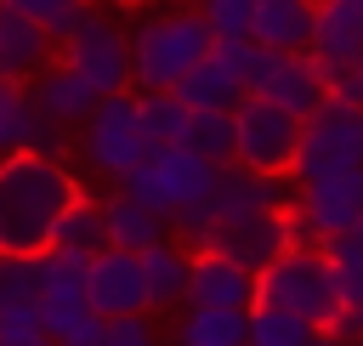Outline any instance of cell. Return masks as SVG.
I'll return each mask as SVG.
<instances>
[{
	"label": "cell",
	"instance_id": "cell-1",
	"mask_svg": "<svg viewBox=\"0 0 363 346\" xmlns=\"http://www.w3.org/2000/svg\"><path fill=\"white\" fill-rule=\"evenodd\" d=\"M79 176L62 159L45 153H6L0 159V250L11 255H40L57 238V221L79 199Z\"/></svg>",
	"mask_w": 363,
	"mask_h": 346
},
{
	"label": "cell",
	"instance_id": "cell-2",
	"mask_svg": "<svg viewBox=\"0 0 363 346\" xmlns=\"http://www.w3.org/2000/svg\"><path fill=\"white\" fill-rule=\"evenodd\" d=\"M216 170H221V164H210V159H199L193 147L170 142V147H153L136 170H125L119 187H125L130 199H142L147 210H159V216L176 227L182 244H199L204 227L216 221V216H210Z\"/></svg>",
	"mask_w": 363,
	"mask_h": 346
},
{
	"label": "cell",
	"instance_id": "cell-3",
	"mask_svg": "<svg viewBox=\"0 0 363 346\" xmlns=\"http://www.w3.org/2000/svg\"><path fill=\"white\" fill-rule=\"evenodd\" d=\"M210 45H216V34H210L204 11H187V6L153 11V17L130 34V85H142V91H170Z\"/></svg>",
	"mask_w": 363,
	"mask_h": 346
},
{
	"label": "cell",
	"instance_id": "cell-4",
	"mask_svg": "<svg viewBox=\"0 0 363 346\" xmlns=\"http://www.w3.org/2000/svg\"><path fill=\"white\" fill-rule=\"evenodd\" d=\"M357 164H363V108L329 96L318 113H306L289 176H295V187H306V182H318V176L357 170Z\"/></svg>",
	"mask_w": 363,
	"mask_h": 346
},
{
	"label": "cell",
	"instance_id": "cell-5",
	"mask_svg": "<svg viewBox=\"0 0 363 346\" xmlns=\"http://www.w3.org/2000/svg\"><path fill=\"white\" fill-rule=\"evenodd\" d=\"M255 301L261 306H284V312L306 318L312 329H329L340 318L335 289H329V267H323L318 250H289V255L267 261L255 272Z\"/></svg>",
	"mask_w": 363,
	"mask_h": 346
},
{
	"label": "cell",
	"instance_id": "cell-6",
	"mask_svg": "<svg viewBox=\"0 0 363 346\" xmlns=\"http://www.w3.org/2000/svg\"><path fill=\"white\" fill-rule=\"evenodd\" d=\"M57 51H62V62H68L74 74H85L102 96L130 91V34H125L108 11L85 6V11L74 17V28L57 40Z\"/></svg>",
	"mask_w": 363,
	"mask_h": 346
},
{
	"label": "cell",
	"instance_id": "cell-7",
	"mask_svg": "<svg viewBox=\"0 0 363 346\" xmlns=\"http://www.w3.org/2000/svg\"><path fill=\"white\" fill-rule=\"evenodd\" d=\"M244 96H267L278 108H289L295 119L318 113L329 102V74L312 51H267L255 45L250 57V74H244Z\"/></svg>",
	"mask_w": 363,
	"mask_h": 346
},
{
	"label": "cell",
	"instance_id": "cell-8",
	"mask_svg": "<svg viewBox=\"0 0 363 346\" xmlns=\"http://www.w3.org/2000/svg\"><path fill=\"white\" fill-rule=\"evenodd\" d=\"M301 125L289 108L267 102V96H244L233 108V164L244 170H289L295 147H301Z\"/></svg>",
	"mask_w": 363,
	"mask_h": 346
},
{
	"label": "cell",
	"instance_id": "cell-9",
	"mask_svg": "<svg viewBox=\"0 0 363 346\" xmlns=\"http://www.w3.org/2000/svg\"><path fill=\"white\" fill-rule=\"evenodd\" d=\"M79 147H85L91 170H96V176H108V182H119L125 170H136V164L153 153V142H147V136H142V125H136V96H130V91L102 96V102H96V113L85 119Z\"/></svg>",
	"mask_w": 363,
	"mask_h": 346
},
{
	"label": "cell",
	"instance_id": "cell-10",
	"mask_svg": "<svg viewBox=\"0 0 363 346\" xmlns=\"http://www.w3.org/2000/svg\"><path fill=\"white\" fill-rule=\"evenodd\" d=\"M85 295L96 318H125V312H147V284H142V255L102 244L85 267Z\"/></svg>",
	"mask_w": 363,
	"mask_h": 346
},
{
	"label": "cell",
	"instance_id": "cell-11",
	"mask_svg": "<svg viewBox=\"0 0 363 346\" xmlns=\"http://www.w3.org/2000/svg\"><path fill=\"white\" fill-rule=\"evenodd\" d=\"M85 267L91 255L79 250H45V289H40V323L51 340H62L68 329H79L91 318V295H85Z\"/></svg>",
	"mask_w": 363,
	"mask_h": 346
},
{
	"label": "cell",
	"instance_id": "cell-12",
	"mask_svg": "<svg viewBox=\"0 0 363 346\" xmlns=\"http://www.w3.org/2000/svg\"><path fill=\"white\" fill-rule=\"evenodd\" d=\"M295 210H301L312 244H318V238H335V233H352L357 216H363V164L295 187Z\"/></svg>",
	"mask_w": 363,
	"mask_h": 346
},
{
	"label": "cell",
	"instance_id": "cell-13",
	"mask_svg": "<svg viewBox=\"0 0 363 346\" xmlns=\"http://www.w3.org/2000/svg\"><path fill=\"white\" fill-rule=\"evenodd\" d=\"M199 244H210V250L244 261L250 272H261L267 261L289 255V244H284V204L278 210H255V216H233V221H210Z\"/></svg>",
	"mask_w": 363,
	"mask_h": 346
},
{
	"label": "cell",
	"instance_id": "cell-14",
	"mask_svg": "<svg viewBox=\"0 0 363 346\" xmlns=\"http://www.w3.org/2000/svg\"><path fill=\"white\" fill-rule=\"evenodd\" d=\"M193 250V267H187V306H238L250 312L255 306V272L210 244H187Z\"/></svg>",
	"mask_w": 363,
	"mask_h": 346
},
{
	"label": "cell",
	"instance_id": "cell-15",
	"mask_svg": "<svg viewBox=\"0 0 363 346\" xmlns=\"http://www.w3.org/2000/svg\"><path fill=\"white\" fill-rule=\"evenodd\" d=\"M28 96H34V108H40L45 119H57V125H85V119L96 113V102H102V91H96L85 74H74L68 62H45V68L28 79Z\"/></svg>",
	"mask_w": 363,
	"mask_h": 346
},
{
	"label": "cell",
	"instance_id": "cell-16",
	"mask_svg": "<svg viewBox=\"0 0 363 346\" xmlns=\"http://www.w3.org/2000/svg\"><path fill=\"white\" fill-rule=\"evenodd\" d=\"M323 74L346 68L363 57V0H318V17H312V45H306Z\"/></svg>",
	"mask_w": 363,
	"mask_h": 346
},
{
	"label": "cell",
	"instance_id": "cell-17",
	"mask_svg": "<svg viewBox=\"0 0 363 346\" xmlns=\"http://www.w3.org/2000/svg\"><path fill=\"white\" fill-rule=\"evenodd\" d=\"M57 40L45 34V23H34L28 11L0 0V79H34L51 62Z\"/></svg>",
	"mask_w": 363,
	"mask_h": 346
},
{
	"label": "cell",
	"instance_id": "cell-18",
	"mask_svg": "<svg viewBox=\"0 0 363 346\" xmlns=\"http://www.w3.org/2000/svg\"><path fill=\"white\" fill-rule=\"evenodd\" d=\"M187 267H193V250L182 238H159L142 250V284H147V312H182L187 306Z\"/></svg>",
	"mask_w": 363,
	"mask_h": 346
},
{
	"label": "cell",
	"instance_id": "cell-19",
	"mask_svg": "<svg viewBox=\"0 0 363 346\" xmlns=\"http://www.w3.org/2000/svg\"><path fill=\"white\" fill-rule=\"evenodd\" d=\"M170 91H176L193 113H199V108H221V113H233V108L244 102V74H238L227 57L204 51V57H199V62H193V68L170 85Z\"/></svg>",
	"mask_w": 363,
	"mask_h": 346
},
{
	"label": "cell",
	"instance_id": "cell-20",
	"mask_svg": "<svg viewBox=\"0 0 363 346\" xmlns=\"http://www.w3.org/2000/svg\"><path fill=\"white\" fill-rule=\"evenodd\" d=\"M312 17H318V0H255L250 40L267 45V51H306L312 45Z\"/></svg>",
	"mask_w": 363,
	"mask_h": 346
},
{
	"label": "cell",
	"instance_id": "cell-21",
	"mask_svg": "<svg viewBox=\"0 0 363 346\" xmlns=\"http://www.w3.org/2000/svg\"><path fill=\"white\" fill-rule=\"evenodd\" d=\"M102 227H108V244H119V250H147V244H159V238H170V221L159 216V210H147L142 199H130L125 187L113 193V199H102Z\"/></svg>",
	"mask_w": 363,
	"mask_h": 346
},
{
	"label": "cell",
	"instance_id": "cell-22",
	"mask_svg": "<svg viewBox=\"0 0 363 346\" xmlns=\"http://www.w3.org/2000/svg\"><path fill=\"white\" fill-rule=\"evenodd\" d=\"M40 289H45V250L40 255L0 250V318L23 312V306H40Z\"/></svg>",
	"mask_w": 363,
	"mask_h": 346
},
{
	"label": "cell",
	"instance_id": "cell-23",
	"mask_svg": "<svg viewBox=\"0 0 363 346\" xmlns=\"http://www.w3.org/2000/svg\"><path fill=\"white\" fill-rule=\"evenodd\" d=\"M40 130V108L28 96V79H0V159L23 153Z\"/></svg>",
	"mask_w": 363,
	"mask_h": 346
},
{
	"label": "cell",
	"instance_id": "cell-24",
	"mask_svg": "<svg viewBox=\"0 0 363 346\" xmlns=\"http://www.w3.org/2000/svg\"><path fill=\"white\" fill-rule=\"evenodd\" d=\"M187 119H193V108H187L176 91H142V96H136V125H142V136H147L153 147L182 142Z\"/></svg>",
	"mask_w": 363,
	"mask_h": 346
},
{
	"label": "cell",
	"instance_id": "cell-25",
	"mask_svg": "<svg viewBox=\"0 0 363 346\" xmlns=\"http://www.w3.org/2000/svg\"><path fill=\"white\" fill-rule=\"evenodd\" d=\"M182 147H193V153L210 159V164H233V113L199 108V113L187 119V130H182Z\"/></svg>",
	"mask_w": 363,
	"mask_h": 346
},
{
	"label": "cell",
	"instance_id": "cell-26",
	"mask_svg": "<svg viewBox=\"0 0 363 346\" xmlns=\"http://www.w3.org/2000/svg\"><path fill=\"white\" fill-rule=\"evenodd\" d=\"M57 250H79V255H96L102 244H108V227H102V204H91L85 193L68 204V216L57 221V238H51Z\"/></svg>",
	"mask_w": 363,
	"mask_h": 346
},
{
	"label": "cell",
	"instance_id": "cell-27",
	"mask_svg": "<svg viewBox=\"0 0 363 346\" xmlns=\"http://www.w3.org/2000/svg\"><path fill=\"white\" fill-rule=\"evenodd\" d=\"M312 340V323L284 312V306H250V346H306Z\"/></svg>",
	"mask_w": 363,
	"mask_h": 346
},
{
	"label": "cell",
	"instance_id": "cell-28",
	"mask_svg": "<svg viewBox=\"0 0 363 346\" xmlns=\"http://www.w3.org/2000/svg\"><path fill=\"white\" fill-rule=\"evenodd\" d=\"M210 34H227V40H250V23H255V0H199Z\"/></svg>",
	"mask_w": 363,
	"mask_h": 346
},
{
	"label": "cell",
	"instance_id": "cell-29",
	"mask_svg": "<svg viewBox=\"0 0 363 346\" xmlns=\"http://www.w3.org/2000/svg\"><path fill=\"white\" fill-rule=\"evenodd\" d=\"M323 267H329L335 306H340V312L363 306V255H323Z\"/></svg>",
	"mask_w": 363,
	"mask_h": 346
},
{
	"label": "cell",
	"instance_id": "cell-30",
	"mask_svg": "<svg viewBox=\"0 0 363 346\" xmlns=\"http://www.w3.org/2000/svg\"><path fill=\"white\" fill-rule=\"evenodd\" d=\"M6 6H17V11H28L34 23H45V34L51 40H62L68 28H74V17L91 6V0H6Z\"/></svg>",
	"mask_w": 363,
	"mask_h": 346
},
{
	"label": "cell",
	"instance_id": "cell-31",
	"mask_svg": "<svg viewBox=\"0 0 363 346\" xmlns=\"http://www.w3.org/2000/svg\"><path fill=\"white\" fill-rule=\"evenodd\" d=\"M102 346H159V335H153V312L102 318Z\"/></svg>",
	"mask_w": 363,
	"mask_h": 346
},
{
	"label": "cell",
	"instance_id": "cell-32",
	"mask_svg": "<svg viewBox=\"0 0 363 346\" xmlns=\"http://www.w3.org/2000/svg\"><path fill=\"white\" fill-rule=\"evenodd\" d=\"M329 96H340V102H357V108H363V57L329 74Z\"/></svg>",
	"mask_w": 363,
	"mask_h": 346
},
{
	"label": "cell",
	"instance_id": "cell-33",
	"mask_svg": "<svg viewBox=\"0 0 363 346\" xmlns=\"http://www.w3.org/2000/svg\"><path fill=\"white\" fill-rule=\"evenodd\" d=\"M57 346H102V318H96V312H91V318H85V323H79V329H68V335H62V340H57Z\"/></svg>",
	"mask_w": 363,
	"mask_h": 346
},
{
	"label": "cell",
	"instance_id": "cell-34",
	"mask_svg": "<svg viewBox=\"0 0 363 346\" xmlns=\"http://www.w3.org/2000/svg\"><path fill=\"white\" fill-rule=\"evenodd\" d=\"M306 346H352V340H346V335H335V329H312V340H306Z\"/></svg>",
	"mask_w": 363,
	"mask_h": 346
},
{
	"label": "cell",
	"instance_id": "cell-35",
	"mask_svg": "<svg viewBox=\"0 0 363 346\" xmlns=\"http://www.w3.org/2000/svg\"><path fill=\"white\" fill-rule=\"evenodd\" d=\"M6 346H57L51 335H28V340H6Z\"/></svg>",
	"mask_w": 363,
	"mask_h": 346
},
{
	"label": "cell",
	"instance_id": "cell-36",
	"mask_svg": "<svg viewBox=\"0 0 363 346\" xmlns=\"http://www.w3.org/2000/svg\"><path fill=\"white\" fill-rule=\"evenodd\" d=\"M352 238H357V244H363V216H357V227H352Z\"/></svg>",
	"mask_w": 363,
	"mask_h": 346
},
{
	"label": "cell",
	"instance_id": "cell-37",
	"mask_svg": "<svg viewBox=\"0 0 363 346\" xmlns=\"http://www.w3.org/2000/svg\"><path fill=\"white\" fill-rule=\"evenodd\" d=\"M0 346H6V340H0Z\"/></svg>",
	"mask_w": 363,
	"mask_h": 346
}]
</instances>
